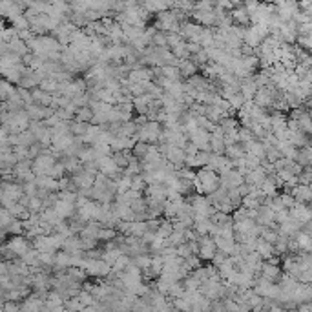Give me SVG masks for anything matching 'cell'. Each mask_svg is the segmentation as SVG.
<instances>
[{"mask_svg": "<svg viewBox=\"0 0 312 312\" xmlns=\"http://www.w3.org/2000/svg\"><path fill=\"white\" fill-rule=\"evenodd\" d=\"M257 93V86L254 79H243L241 81V95L245 97V101H254V97Z\"/></svg>", "mask_w": 312, "mask_h": 312, "instance_id": "7402d4cb", "label": "cell"}, {"mask_svg": "<svg viewBox=\"0 0 312 312\" xmlns=\"http://www.w3.org/2000/svg\"><path fill=\"white\" fill-rule=\"evenodd\" d=\"M131 265V257L130 256H124V254H122L121 257H119V259H117L115 263H113V265H111V270L113 272H126V268L130 267Z\"/></svg>", "mask_w": 312, "mask_h": 312, "instance_id": "d6a6232c", "label": "cell"}, {"mask_svg": "<svg viewBox=\"0 0 312 312\" xmlns=\"http://www.w3.org/2000/svg\"><path fill=\"white\" fill-rule=\"evenodd\" d=\"M35 183L41 190H48V192H51V194H59V192H61L59 181L53 179V177H50V176H37Z\"/></svg>", "mask_w": 312, "mask_h": 312, "instance_id": "9a60e30c", "label": "cell"}, {"mask_svg": "<svg viewBox=\"0 0 312 312\" xmlns=\"http://www.w3.org/2000/svg\"><path fill=\"white\" fill-rule=\"evenodd\" d=\"M183 150H185V153H187V159L188 157H196L197 153H199V148H197L196 144H194V142H188L187 146H185V148H183Z\"/></svg>", "mask_w": 312, "mask_h": 312, "instance_id": "7bdbcfd3", "label": "cell"}, {"mask_svg": "<svg viewBox=\"0 0 312 312\" xmlns=\"http://www.w3.org/2000/svg\"><path fill=\"white\" fill-rule=\"evenodd\" d=\"M93 117H95L93 110H91L90 106H86V108H79V110H77L75 121H79V122H90V124H91Z\"/></svg>", "mask_w": 312, "mask_h": 312, "instance_id": "4dcf8cb0", "label": "cell"}, {"mask_svg": "<svg viewBox=\"0 0 312 312\" xmlns=\"http://www.w3.org/2000/svg\"><path fill=\"white\" fill-rule=\"evenodd\" d=\"M77 297H79V301L82 303V307H91V305H95L97 303V299L93 297V294H91L88 288H82Z\"/></svg>", "mask_w": 312, "mask_h": 312, "instance_id": "836d02e7", "label": "cell"}, {"mask_svg": "<svg viewBox=\"0 0 312 312\" xmlns=\"http://www.w3.org/2000/svg\"><path fill=\"white\" fill-rule=\"evenodd\" d=\"M151 44L155 46V48H168V33L157 30V33L153 35V41H151Z\"/></svg>", "mask_w": 312, "mask_h": 312, "instance_id": "f35d334b", "label": "cell"}, {"mask_svg": "<svg viewBox=\"0 0 312 312\" xmlns=\"http://www.w3.org/2000/svg\"><path fill=\"white\" fill-rule=\"evenodd\" d=\"M15 219H17V217L13 216V214L8 210V208H2V210H0V227H2V230H6V228L10 227L11 223L15 221Z\"/></svg>", "mask_w": 312, "mask_h": 312, "instance_id": "e575fe53", "label": "cell"}, {"mask_svg": "<svg viewBox=\"0 0 312 312\" xmlns=\"http://www.w3.org/2000/svg\"><path fill=\"white\" fill-rule=\"evenodd\" d=\"M10 26H13V28H15L17 31L31 30V24H30V21H28V17H26V15L19 17V19H15V21H11Z\"/></svg>", "mask_w": 312, "mask_h": 312, "instance_id": "d590c367", "label": "cell"}, {"mask_svg": "<svg viewBox=\"0 0 312 312\" xmlns=\"http://www.w3.org/2000/svg\"><path fill=\"white\" fill-rule=\"evenodd\" d=\"M223 303H225L227 312H239V303L234 301V299H223Z\"/></svg>", "mask_w": 312, "mask_h": 312, "instance_id": "ee69618b", "label": "cell"}, {"mask_svg": "<svg viewBox=\"0 0 312 312\" xmlns=\"http://www.w3.org/2000/svg\"><path fill=\"white\" fill-rule=\"evenodd\" d=\"M259 276L265 277V279L270 281V283H279L281 281V268H279L277 263L263 261V267H261V272H259Z\"/></svg>", "mask_w": 312, "mask_h": 312, "instance_id": "7c38bea8", "label": "cell"}, {"mask_svg": "<svg viewBox=\"0 0 312 312\" xmlns=\"http://www.w3.org/2000/svg\"><path fill=\"white\" fill-rule=\"evenodd\" d=\"M82 312H99V310H97L95 305H91V307H84V310Z\"/></svg>", "mask_w": 312, "mask_h": 312, "instance_id": "bcb514c9", "label": "cell"}, {"mask_svg": "<svg viewBox=\"0 0 312 312\" xmlns=\"http://www.w3.org/2000/svg\"><path fill=\"white\" fill-rule=\"evenodd\" d=\"M194 187H196L197 194H201V196H212L214 192H217L221 188V177L217 172H214L212 168H201V170H197V176H196V183H194Z\"/></svg>", "mask_w": 312, "mask_h": 312, "instance_id": "6da1fadb", "label": "cell"}, {"mask_svg": "<svg viewBox=\"0 0 312 312\" xmlns=\"http://www.w3.org/2000/svg\"><path fill=\"white\" fill-rule=\"evenodd\" d=\"M159 150H161L163 157H165L170 165L176 167V170L185 168V165H187V153H185L183 148H177V146L168 144L167 142V144H159Z\"/></svg>", "mask_w": 312, "mask_h": 312, "instance_id": "277c9868", "label": "cell"}, {"mask_svg": "<svg viewBox=\"0 0 312 312\" xmlns=\"http://www.w3.org/2000/svg\"><path fill=\"white\" fill-rule=\"evenodd\" d=\"M71 177H73V181H75L79 190H90V188H93V185H95L97 174L95 172H90V170H84V168H82L81 172H77L75 176H71Z\"/></svg>", "mask_w": 312, "mask_h": 312, "instance_id": "30bf717a", "label": "cell"}, {"mask_svg": "<svg viewBox=\"0 0 312 312\" xmlns=\"http://www.w3.org/2000/svg\"><path fill=\"white\" fill-rule=\"evenodd\" d=\"M64 307L68 308V310H71V312H82V310H84L82 303L79 301V297H71V299H68Z\"/></svg>", "mask_w": 312, "mask_h": 312, "instance_id": "ab89813d", "label": "cell"}, {"mask_svg": "<svg viewBox=\"0 0 312 312\" xmlns=\"http://www.w3.org/2000/svg\"><path fill=\"white\" fill-rule=\"evenodd\" d=\"M194 230H196L199 236H212V232H214V223H212V219H196Z\"/></svg>", "mask_w": 312, "mask_h": 312, "instance_id": "603a6c76", "label": "cell"}, {"mask_svg": "<svg viewBox=\"0 0 312 312\" xmlns=\"http://www.w3.org/2000/svg\"><path fill=\"white\" fill-rule=\"evenodd\" d=\"M62 250L68 252V254H71V256H81V254H84V250H82V241L79 236H73V237H68L64 241V247H62Z\"/></svg>", "mask_w": 312, "mask_h": 312, "instance_id": "e0dca14e", "label": "cell"}, {"mask_svg": "<svg viewBox=\"0 0 312 312\" xmlns=\"http://www.w3.org/2000/svg\"><path fill=\"white\" fill-rule=\"evenodd\" d=\"M210 312H227L223 299H221V301H214V303H212V310Z\"/></svg>", "mask_w": 312, "mask_h": 312, "instance_id": "f6af8a7d", "label": "cell"}, {"mask_svg": "<svg viewBox=\"0 0 312 312\" xmlns=\"http://www.w3.org/2000/svg\"><path fill=\"white\" fill-rule=\"evenodd\" d=\"M225 155H227L232 163H236V161H239V159H243V157L247 155V153H245V148H243V144L239 142V144L227 146V150H225Z\"/></svg>", "mask_w": 312, "mask_h": 312, "instance_id": "d4e9b609", "label": "cell"}, {"mask_svg": "<svg viewBox=\"0 0 312 312\" xmlns=\"http://www.w3.org/2000/svg\"><path fill=\"white\" fill-rule=\"evenodd\" d=\"M199 292L207 299H210V301H221V299H225V285H223V281L205 283V285H201Z\"/></svg>", "mask_w": 312, "mask_h": 312, "instance_id": "ba28073f", "label": "cell"}, {"mask_svg": "<svg viewBox=\"0 0 312 312\" xmlns=\"http://www.w3.org/2000/svg\"><path fill=\"white\" fill-rule=\"evenodd\" d=\"M61 161L64 165L66 172H68V176H75L77 172H81L84 168V165H82V161L79 157H62Z\"/></svg>", "mask_w": 312, "mask_h": 312, "instance_id": "ffe728a7", "label": "cell"}, {"mask_svg": "<svg viewBox=\"0 0 312 312\" xmlns=\"http://www.w3.org/2000/svg\"><path fill=\"white\" fill-rule=\"evenodd\" d=\"M181 22L176 17V11H165L161 15L155 17V28L159 31H165V33H179L181 31Z\"/></svg>", "mask_w": 312, "mask_h": 312, "instance_id": "5b68a950", "label": "cell"}, {"mask_svg": "<svg viewBox=\"0 0 312 312\" xmlns=\"http://www.w3.org/2000/svg\"><path fill=\"white\" fill-rule=\"evenodd\" d=\"M192 21L196 24L203 26V28H216L217 24V13L216 8L214 10H196L192 11Z\"/></svg>", "mask_w": 312, "mask_h": 312, "instance_id": "52a82bcc", "label": "cell"}, {"mask_svg": "<svg viewBox=\"0 0 312 312\" xmlns=\"http://www.w3.org/2000/svg\"><path fill=\"white\" fill-rule=\"evenodd\" d=\"M91 124L90 122H79V121H71V133L75 137H84L88 131H90Z\"/></svg>", "mask_w": 312, "mask_h": 312, "instance_id": "f1b7e54d", "label": "cell"}, {"mask_svg": "<svg viewBox=\"0 0 312 312\" xmlns=\"http://www.w3.org/2000/svg\"><path fill=\"white\" fill-rule=\"evenodd\" d=\"M113 161L117 163V167L121 168V170H126L128 168V165L131 163V159H133V153L131 151H113Z\"/></svg>", "mask_w": 312, "mask_h": 312, "instance_id": "cb8c5ba5", "label": "cell"}, {"mask_svg": "<svg viewBox=\"0 0 312 312\" xmlns=\"http://www.w3.org/2000/svg\"><path fill=\"white\" fill-rule=\"evenodd\" d=\"M2 312H21V303L4 301L2 303Z\"/></svg>", "mask_w": 312, "mask_h": 312, "instance_id": "b9f144b4", "label": "cell"}, {"mask_svg": "<svg viewBox=\"0 0 312 312\" xmlns=\"http://www.w3.org/2000/svg\"><path fill=\"white\" fill-rule=\"evenodd\" d=\"M142 8H144L150 15H161L165 11H170L174 10V2H142Z\"/></svg>", "mask_w": 312, "mask_h": 312, "instance_id": "2e32d148", "label": "cell"}, {"mask_svg": "<svg viewBox=\"0 0 312 312\" xmlns=\"http://www.w3.org/2000/svg\"><path fill=\"white\" fill-rule=\"evenodd\" d=\"M188 137H190V141L199 148V151H210V131L199 128V130H196Z\"/></svg>", "mask_w": 312, "mask_h": 312, "instance_id": "4fadbf2b", "label": "cell"}, {"mask_svg": "<svg viewBox=\"0 0 312 312\" xmlns=\"http://www.w3.org/2000/svg\"><path fill=\"white\" fill-rule=\"evenodd\" d=\"M161 73H163V77L170 82L185 81L181 75V71H179V68H176V66H165V68H161Z\"/></svg>", "mask_w": 312, "mask_h": 312, "instance_id": "484cf974", "label": "cell"}, {"mask_svg": "<svg viewBox=\"0 0 312 312\" xmlns=\"http://www.w3.org/2000/svg\"><path fill=\"white\" fill-rule=\"evenodd\" d=\"M131 183H133V179H131L130 176H126V174H122L119 179H115L117 196H121V194H126L128 190H131Z\"/></svg>", "mask_w": 312, "mask_h": 312, "instance_id": "83f0119b", "label": "cell"}, {"mask_svg": "<svg viewBox=\"0 0 312 312\" xmlns=\"http://www.w3.org/2000/svg\"><path fill=\"white\" fill-rule=\"evenodd\" d=\"M73 256L68 254V252L61 250L55 254V267H53V272H64V270H70L73 268Z\"/></svg>", "mask_w": 312, "mask_h": 312, "instance_id": "5bb4252c", "label": "cell"}, {"mask_svg": "<svg viewBox=\"0 0 312 312\" xmlns=\"http://www.w3.org/2000/svg\"><path fill=\"white\" fill-rule=\"evenodd\" d=\"M148 150H150V144H146V142H137V144L133 146L131 153H133V157H137L139 161H142L146 157V153H148Z\"/></svg>", "mask_w": 312, "mask_h": 312, "instance_id": "8d00e7d4", "label": "cell"}, {"mask_svg": "<svg viewBox=\"0 0 312 312\" xmlns=\"http://www.w3.org/2000/svg\"><path fill=\"white\" fill-rule=\"evenodd\" d=\"M151 102H153V99H151L148 93H146V95H142V97H137V99H133V108H135L137 115H148Z\"/></svg>", "mask_w": 312, "mask_h": 312, "instance_id": "ac0fdd59", "label": "cell"}, {"mask_svg": "<svg viewBox=\"0 0 312 312\" xmlns=\"http://www.w3.org/2000/svg\"><path fill=\"white\" fill-rule=\"evenodd\" d=\"M50 177H53V179H57V181H61L62 177H66L68 176V172H66V168H64V165H62V161H59L55 165V167L51 168V172L48 174Z\"/></svg>", "mask_w": 312, "mask_h": 312, "instance_id": "74e56055", "label": "cell"}, {"mask_svg": "<svg viewBox=\"0 0 312 312\" xmlns=\"http://www.w3.org/2000/svg\"><path fill=\"white\" fill-rule=\"evenodd\" d=\"M183 287H185L187 292H197L201 288V283H199V279H197L194 274H188V276L183 279Z\"/></svg>", "mask_w": 312, "mask_h": 312, "instance_id": "1f68e13d", "label": "cell"}, {"mask_svg": "<svg viewBox=\"0 0 312 312\" xmlns=\"http://www.w3.org/2000/svg\"><path fill=\"white\" fill-rule=\"evenodd\" d=\"M228 259H230V257H228L227 254H223V252L217 250L216 257L212 259V265H214V267H216V268H219V267H223V265H225V263H227Z\"/></svg>", "mask_w": 312, "mask_h": 312, "instance_id": "60d3db41", "label": "cell"}, {"mask_svg": "<svg viewBox=\"0 0 312 312\" xmlns=\"http://www.w3.org/2000/svg\"><path fill=\"white\" fill-rule=\"evenodd\" d=\"M179 71H181V75L185 81L199 75V68H197L196 62L190 61V59H188V61H181V64H179Z\"/></svg>", "mask_w": 312, "mask_h": 312, "instance_id": "44dd1931", "label": "cell"}, {"mask_svg": "<svg viewBox=\"0 0 312 312\" xmlns=\"http://www.w3.org/2000/svg\"><path fill=\"white\" fill-rule=\"evenodd\" d=\"M172 234H174V221H170V219H161V227L157 230V236L163 237V239H168Z\"/></svg>", "mask_w": 312, "mask_h": 312, "instance_id": "f546056e", "label": "cell"}, {"mask_svg": "<svg viewBox=\"0 0 312 312\" xmlns=\"http://www.w3.org/2000/svg\"><path fill=\"white\" fill-rule=\"evenodd\" d=\"M6 245L10 247V250L15 254V257L17 259H22V257L28 254V252L33 248V243L28 239L26 236H13V237H10L8 241H6Z\"/></svg>", "mask_w": 312, "mask_h": 312, "instance_id": "8992f818", "label": "cell"}, {"mask_svg": "<svg viewBox=\"0 0 312 312\" xmlns=\"http://www.w3.org/2000/svg\"><path fill=\"white\" fill-rule=\"evenodd\" d=\"M221 177V187L227 188V190H232V188H239L241 185H245V176H243L241 172H237L236 168L227 174H223Z\"/></svg>", "mask_w": 312, "mask_h": 312, "instance_id": "8fae6325", "label": "cell"}, {"mask_svg": "<svg viewBox=\"0 0 312 312\" xmlns=\"http://www.w3.org/2000/svg\"><path fill=\"white\" fill-rule=\"evenodd\" d=\"M17 88H19V86L11 84V82H8L6 79H2V82H0V97H2V102H6L10 97L15 95Z\"/></svg>", "mask_w": 312, "mask_h": 312, "instance_id": "4316f807", "label": "cell"}, {"mask_svg": "<svg viewBox=\"0 0 312 312\" xmlns=\"http://www.w3.org/2000/svg\"><path fill=\"white\" fill-rule=\"evenodd\" d=\"M64 237H61L59 234H51V236H39L33 239V248L39 250L41 254H57L61 252L59 248L64 247Z\"/></svg>", "mask_w": 312, "mask_h": 312, "instance_id": "7a4b0ae2", "label": "cell"}, {"mask_svg": "<svg viewBox=\"0 0 312 312\" xmlns=\"http://www.w3.org/2000/svg\"><path fill=\"white\" fill-rule=\"evenodd\" d=\"M59 161H61V155L55 153L51 148H48L42 155H39L35 161H33V172H35V176H48L51 172V168L55 167Z\"/></svg>", "mask_w": 312, "mask_h": 312, "instance_id": "3957f363", "label": "cell"}, {"mask_svg": "<svg viewBox=\"0 0 312 312\" xmlns=\"http://www.w3.org/2000/svg\"><path fill=\"white\" fill-rule=\"evenodd\" d=\"M217 254V247H216V241H214V237L212 236H201L199 239V257H201V261H210L216 257Z\"/></svg>", "mask_w": 312, "mask_h": 312, "instance_id": "9c48e42d", "label": "cell"}, {"mask_svg": "<svg viewBox=\"0 0 312 312\" xmlns=\"http://www.w3.org/2000/svg\"><path fill=\"white\" fill-rule=\"evenodd\" d=\"M256 252L265 259V261H268L272 257H276V254H274V245L267 243L265 239H261V237L256 241Z\"/></svg>", "mask_w": 312, "mask_h": 312, "instance_id": "d6986e66", "label": "cell"}]
</instances>
